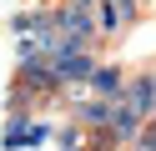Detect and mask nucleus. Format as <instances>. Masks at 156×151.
Returning <instances> with one entry per match:
<instances>
[{
  "label": "nucleus",
  "mask_w": 156,
  "mask_h": 151,
  "mask_svg": "<svg viewBox=\"0 0 156 151\" xmlns=\"http://www.w3.org/2000/svg\"><path fill=\"white\" fill-rule=\"evenodd\" d=\"M151 126H156V116H151Z\"/></svg>",
  "instance_id": "5"
},
{
  "label": "nucleus",
  "mask_w": 156,
  "mask_h": 151,
  "mask_svg": "<svg viewBox=\"0 0 156 151\" xmlns=\"http://www.w3.org/2000/svg\"><path fill=\"white\" fill-rule=\"evenodd\" d=\"M35 141H45V126H30V116H10V126H5V146H35Z\"/></svg>",
  "instance_id": "2"
},
{
  "label": "nucleus",
  "mask_w": 156,
  "mask_h": 151,
  "mask_svg": "<svg viewBox=\"0 0 156 151\" xmlns=\"http://www.w3.org/2000/svg\"><path fill=\"white\" fill-rule=\"evenodd\" d=\"M81 141H86V136L71 126V131H61V136H55V151H81Z\"/></svg>",
  "instance_id": "4"
},
{
  "label": "nucleus",
  "mask_w": 156,
  "mask_h": 151,
  "mask_svg": "<svg viewBox=\"0 0 156 151\" xmlns=\"http://www.w3.org/2000/svg\"><path fill=\"white\" fill-rule=\"evenodd\" d=\"M51 66H55V81H61V86H71V81H91L96 76V56H91V50H66V56H55L51 60Z\"/></svg>",
  "instance_id": "1"
},
{
  "label": "nucleus",
  "mask_w": 156,
  "mask_h": 151,
  "mask_svg": "<svg viewBox=\"0 0 156 151\" xmlns=\"http://www.w3.org/2000/svg\"><path fill=\"white\" fill-rule=\"evenodd\" d=\"M91 91H96V96H106V101H121V96H126V81H121V70H116V66H96Z\"/></svg>",
  "instance_id": "3"
}]
</instances>
